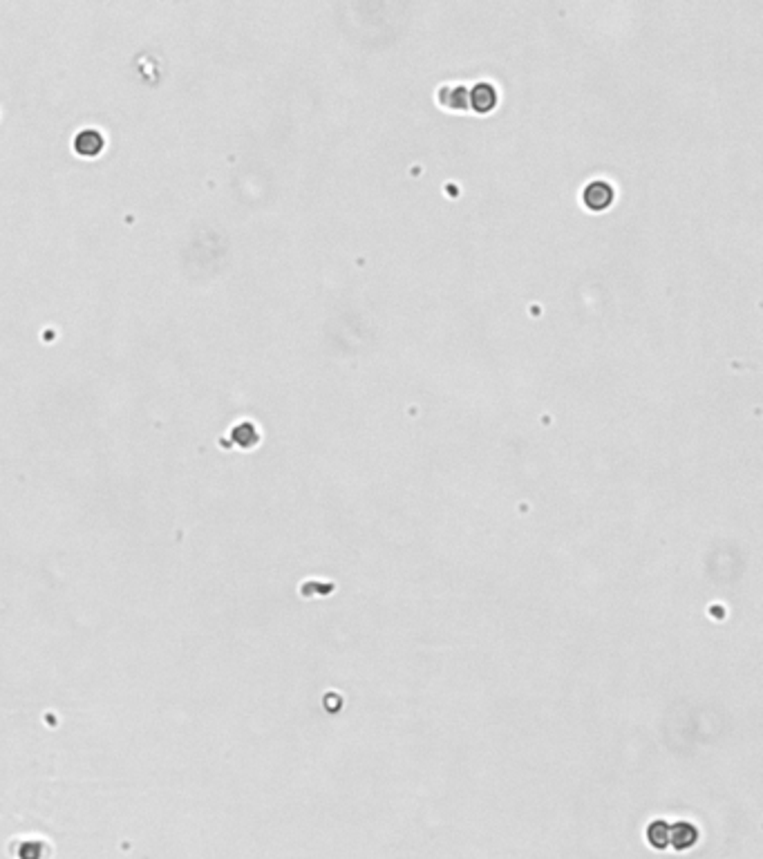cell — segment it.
Instances as JSON below:
<instances>
[{
	"label": "cell",
	"instance_id": "1",
	"mask_svg": "<svg viewBox=\"0 0 763 859\" xmlns=\"http://www.w3.org/2000/svg\"><path fill=\"white\" fill-rule=\"evenodd\" d=\"M585 204L591 210H605L611 201H613V190L609 184L605 182H593L587 190H585Z\"/></svg>",
	"mask_w": 763,
	"mask_h": 859
},
{
	"label": "cell",
	"instance_id": "3",
	"mask_svg": "<svg viewBox=\"0 0 763 859\" xmlns=\"http://www.w3.org/2000/svg\"><path fill=\"white\" fill-rule=\"evenodd\" d=\"M74 148H77V153L90 157V155H97L101 150L103 139H101V134L97 130H83L77 137V141H74Z\"/></svg>",
	"mask_w": 763,
	"mask_h": 859
},
{
	"label": "cell",
	"instance_id": "4",
	"mask_svg": "<svg viewBox=\"0 0 763 859\" xmlns=\"http://www.w3.org/2000/svg\"><path fill=\"white\" fill-rule=\"evenodd\" d=\"M497 103V94L491 86H477L472 90V108L479 110V112H488L493 105Z\"/></svg>",
	"mask_w": 763,
	"mask_h": 859
},
{
	"label": "cell",
	"instance_id": "2",
	"mask_svg": "<svg viewBox=\"0 0 763 859\" xmlns=\"http://www.w3.org/2000/svg\"><path fill=\"white\" fill-rule=\"evenodd\" d=\"M696 839H698V830L687 821H678L674 828H670V842L676 851H685V848L694 846Z\"/></svg>",
	"mask_w": 763,
	"mask_h": 859
},
{
	"label": "cell",
	"instance_id": "5",
	"mask_svg": "<svg viewBox=\"0 0 763 859\" xmlns=\"http://www.w3.org/2000/svg\"><path fill=\"white\" fill-rule=\"evenodd\" d=\"M649 842L654 846L663 848L667 842H670V826H667L665 821H654L649 826Z\"/></svg>",
	"mask_w": 763,
	"mask_h": 859
}]
</instances>
